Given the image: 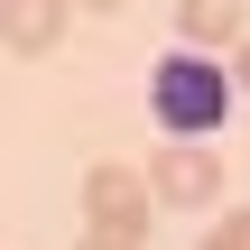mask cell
I'll list each match as a JSON object with an SVG mask.
<instances>
[{
    "label": "cell",
    "mask_w": 250,
    "mask_h": 250,
    "mask_svg": "<svg viewBox=\"0 0 250 250\" xmlns=\"http://www.w3.org/2000/svg\"><path fill=\"white\" fill-rule=\"evenodd\" d=\"M83 9H121V0H83Z\"/></svg>",
    "instance_id": "30bf717a"
},
{
    "label": "cell",
    "mask_w": 250,
    "mask_h": 250,
    "mask_svg": "<svg viewBox=\"0 0 250 250\" xmlns=\"http://www.w3.org/2000/svg\"><path fill=\"white\" fill-rule=\"evenodd\" d=\"M148 204H158V186H148L139 167H93V176H83V223H93L102 241H121V250L148 241Z\"/></svg>",
    "instance_id": "7a4b0ae2"
},
{
    "label": "cell",
    "mask_w": 250,
    "mask_h": 250,
    "mask_svg": "<svg viewBox=\"0 0 250 250\" xmlns=\"http://www.w3.org/2000/svg\"><path fill=\"white\" fill-rule=\"evenodd\" d=\"M232 83H241V102H250V37L232 46Z\"/></svg>",
    "instance_id": "52a82bcc"
},
{
    "label": "cell",
    "mask_w": 250,
    "mask_h": 250,
    "mask_svg": "<svg viewBox=\"0 0 250 250\" xmlns=\"http://www.w3.org/2000/svg\"><path fill=\"white\" fill-rule=\"evenodd\" d=\"M195 250H241V232H232V213H223V232H204Z\"/></svg>",
    "instance_id": "8992f818"
},
{
    "label": "cell",
    "mask_w": 250,
    "mask_h": 250,
    "mask_svg": "<svg viewBox=\"0 0 250 250\" xmlns=\"http://www.w3.org/2000/svg\"><path fill=\"white\" fill-rule=\"evenodd\" d=\"M232 232H241V250H250V204H241V213H232Z\"/></svg>",
    "instance_id": "9c48e42d"
},
{
    "label": "cell",
    "mask_w": 250,
    "mask_h": 250,
    "mask_svg": "<svg viewBox=\"0 0 250 250\" xmlns=\"http://www.w3.org/2000/svg\"><path fill=\"white\" fill-rule=\"evenodd\" d=\"M232 102H241V83H232V65L204 56V46H167V56L148 65V111H158L167 139H213V130L232 121Z\"/></svg>",
    "instance_id": "6da1fadb"
},
{
    "label": "cell",
    "mask_w": 250,
    "mask_h": 250,
    "mask_svg": "<svg viewBox=\"0 0 250 250\" xmlns=\"http://www.w3.org/2000/svg\"><path fill=\"white\" fill-rule=\"evenodd\" d=\"M241 37H250V0H176V46L223 56V46H241Z\"/></svg>",
    "instance_id": "277c9868"
},
{
    "label": "cell",
    "mask_w": 250,
    "mask_h": 250,
    "mask_svg": "<svg viewBox=\"0 0 250 250\" xmlns=\"http://www.w3.org/2000/svg\"><path fill=\"white\" fill-rule=\"evenodd\" d=\"M65 19H74V0H0V46L46 56V46L65 37Z\"/></svg>",
    "instance_id": "5b68a950"
},
{
    "label": "cell",
    "mask_w": 250,
    "mask_h": 250,
    "mask_svg": "<svg viewBox=\"0 0 250 250\" xmlns=\"http://www.w3.org/2000/svg\"><path fill=\"white\" fill-rule=\"evenodd\" d=\"M74 250H121V241H102V232H83V241H74Z\"/></svg>",
    "instance_id": "ba28073f"
},
{
    "label": "cell",
    "mask_w": 250,
    "mask_h": 250,
    "mask_svg": "<svg viewBox=\"0 0 250 250\" xmlns=\"http://www.w3.org/2000/svg\"><path fill=\"white\" fill-rule=\"evenodd\" d=\"M148 186H158V204H213L223 195V148L167 139V148H148Z\"/></svg>",
    "instance_id": "3957f363"
}]
</instances>
